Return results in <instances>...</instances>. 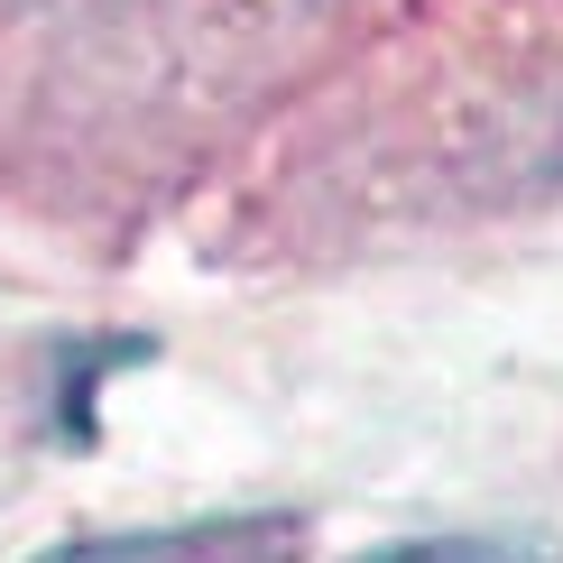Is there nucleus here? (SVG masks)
<instances>
[{
	"mask_svg": "<svg viewBox=\"0 0 563 563\" xmlns=\"http://www.w3.org/2000/svg\"><path fill=\"white\" fill-rule=\"evenodd\" d=\"M296 518L277 508H250V518H195V527H148V536H92V545H65L46 563H287L296 554Z\"/></svg>",
	"mask_w": 563,
	"mask_h": 563,
	"instance_id": "obj_1",
	"label": "nucleus"
},
{
	"mask_svg": "<svg viewBox=\"0 0 563 563\" xmlns=\"http://www.w3.org/2000/svg\"><path fill=\"white\" fill-rule=\"evenodd\" d=\"M260 10H323V0H260Z\"/></svg>",
	"mask_w": 563,
	"mask_h": 563,
	"instance_id": "obj_2",
	"label": "nucleus"
}]
</instances>
